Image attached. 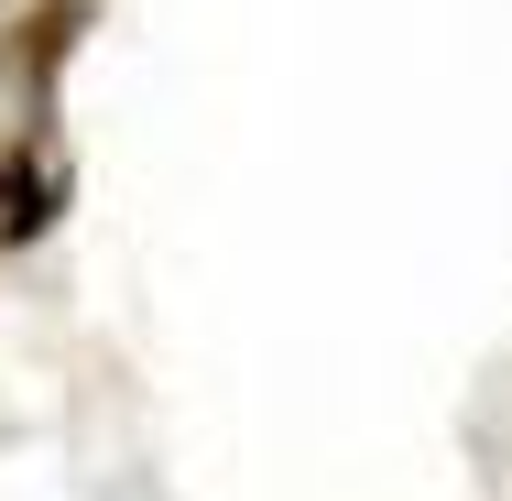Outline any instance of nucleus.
<instances>
[{
  "label": "nucleus",
  "mask_w": 512,
  "mask_h": 501,
  "mask_svg": "<svg viewBox=\"0 0 512 501\" xmlns=\"http://www.w3.org/2000/svg\"><path fill=\"white\" fill-rule=\"evenodd\" d=\"M88 33H99V0H33L22 22H0V109H11V131H44L55 77H66V55Z\"/></svg>",
  "instance_id": "obj_1"
},
{
  "label": "nucleus",
  "mask_w": 512,
  "mask_h": 501,
  "mask_svg": "<svg viewBox=\"0 0 512 501\" xmlns=\"http://www.w3.org/2000/svg\"><path fill=\"white\" fill-rule=\"evenodd\" d=\"M66 207H77L66 142H55V131H11V142H0V251H33Z\"/></svg>",
  "instance_id": "obj_2"
}]
</instances>
